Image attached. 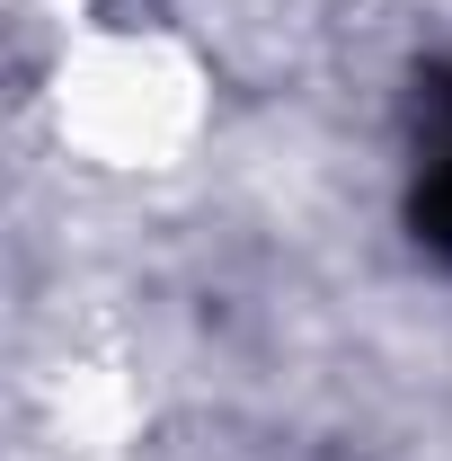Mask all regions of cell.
Masks as SVG:
<instances>
[{
  "label": "cell",
  "instance_id": "cell-1",
  "mask_svg": "<svg viewBox=\"0 0 452 461\" xmlns=\"http://www.w3.org/2000/svg\"><path fill=\"white\" fill-rule=\"evenodd\" d=\"M408 222H417V240H426L435 258H452V89H444V133H435V151H426V177H417Z\"/></svg>",
  "mask_w": 452,
  "mask_h": 461
}]
</instances>
